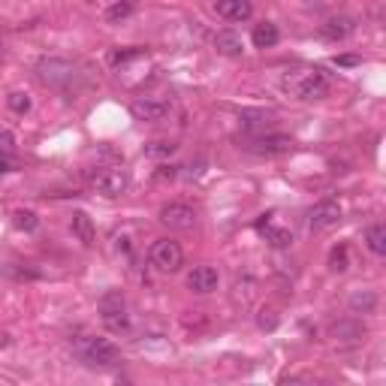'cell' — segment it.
I'll use <instances>...</instances> for the list:
<instances>
[{"label": "cell", "instance_id": "obj_6", "mask_svg": "<svg viewBox=\"0 0 386 386\" xmlns=\"http://www.w3.org/2000/svg\"><path fill=\"white\" fill-rule=\"evenodd\" d=\"M76 64L73 61H66V58H42L37 64V78L42 85H49V88H66V85H73V78H76Z\"/></svg>", "mask_w": 386, "mask_h": 386}, {"label": "cell", "instance_id": "obj_15", "mask_svg": "<svg viewBox=\"0 0 386 386\" xmlns=\"http://www.w3.org/2000/svg\"><path fill=\"white\" fill-rule=\"evenodd\" d=\"M70 233L82 242L85 247H90L97 242V230H94V221L88 218L85 211H73V218H70Z\"/></svg>", "mask_w": 386, "mask_h": 386}, {"label": "cell", "instance_id": "obj_22", "mask_svg": "<svg viewBox=\"0 0 386 386\" xmlns=\"http://www.w3.org/2000/svg\"><path fill=\"white\" fill-rule=\"evenodd\" d=\"M145 52L142 45H130V49H115L109 54V61H112V66H124V64H130V61H139V58H145Z\"/></svg>", "mask_w": 386, "mask_h": 386}, {"label": "cell", "instance_id": "obj_14", "mask_svg": "<svg viewBox=\"0 0 386 386\" xmlns=\"http://www.w3.org/2000/svg\"><path fill=\"white\" fill-rule=\"evenodd\" d=\"M353 30H356V21L350 18V16H332V18H326V25L320 28L323 37H326V40H332V42L347 40Z\"/></svg>", "mask_w": 386, "mask_h": 386}, {"label": "cell", "instance_id": "obj_25", "mask_svg": "<svg viewBox=\"0 0 386 386\" xmlns=\"http://www.w3.org/2000/svg\"><path fill=\"white\" fill-rule=\"evenodd\" d=\"M329 269L332 271H347V245H338V247H332V254H329Z\"/></svg>", "mask_w": 386, "mask_h": 386}, {"label": "cell", "instance_id": "obj_20", "mask_svg": "<svg viewBox=\"0 0 386 386\" xmlns=\"http://www.w3.org/2000/svg\"><path fill=\"white\" fill-rule=\"evenodd\" d=\"M112 251L121 254V257H133L136 242H133V233L127 230V226H121V230L112 233Z\"/></svg>", "mask_w": 386, "mask_h": 386}, {"label": "cell", "instance_id": "obj_10", "mask_svg": "<svg viewBox=\"0 0 386 386\" xmlns=\"http://www.w3.org/2000/svg\"><path fill=\"white\" fill-rule=\"evenodd\" d=\"M293 136H283V133H269V136H254L247 142V148L257 151V154H290L293 151Z\"/></svg>", "mask_w": 386, "mask_h": 386}, {"label": "cell", "instance_id": "obj_21", "mask_svg": "<svg viewBox=\"0 0 386 386\" xmlns=\"http://www.w3.org/2000/svg\"><path fill=\"white\" fill-rule=\"evenodd\" d=\"M13 226L21 233H33L40 226V218H37V211H30V209H16L13 211Z\"/></svg>", "mask_w": 386, "mask_h": 386}, {"label": "cell", "instance_id": "obj_1", "mask_svg": "<svg viewBox=\"0 0 386 386\" xmlns=\"http://www.w3.org/2000/svg\"><path fill=\"white\" fill-rule=\"evenodd\" d=\"M281 88L296 100H323L332 88V78L323 66H296V70L283 73Z\"/></svg>", "mask_w": 386, "mask_h": 386}, {"label": "cell", "instance_id": "obj_18", "mask_svg": "<svg viewBox=\"0 0 386 386\" xmlns=\"http://www.w3.org/2000/svg\"><path fill=\"white\" fill-rule=\"evenodd\" d=\"M350 311L353 314H374L378 311V293L374 290H353L350 293Z\"/></svg>", "mask_w": 386, "mask_h": 386}, {"label": "cell", "instance_id": "obj_9", "mask_svg": "<svg viewBox=\"0 0 386 386\" xmlns=\"http://www.w3.org/2000/svg\"><path fill=\"white\" fill-rule=\"evenodd\" d=\"M338 221H341V206H338L335 199H323V202H317V206L308 211V226H311L314 233L329 230V226H335Z\"/></svg>", "mask_w": 386, "mask_h": 386}, {"label": "cell", "instance_id": "obj_30", "mask_svg": "<svg viewBox=\"0 0 386 386\" xmlns=\"http://www.w3.org/2000/svg\"><path fill=\"white\" fill-rule=\"evenodd\" d=\"M335 64H338V66H356L359 58H356V54H344V58H338Z\"/></svg>", "mask_w": 386, "mask_h": 386}, {"label": "cell", "instance_id": "obj_32", "mask_svg": "<svg viewBox=\"0 0 386 386\" xmlns=\"http://www.w3.org/2000/svg\"><path fill=\"white\" fill-rule=\"evenodd\" d=\"M9 344H13V341H9V335L4 332V329H0V350H4V347H9Z\"/></svg>", "mask_w": 386, "mask_h": 386}, {"label": "cell", "instance_id": "obj_16", "mask_svg": "<svg viewBox=\"0 0 386 386\" xmlns=\"http://www.w3.org/2000/svg\"><path fill=\"white\" fill-rule=\"evenodd\" d=\"M278 40H281V30H278L275 21H259V25H254L251 42L257 49H271V45H278Z\"/></svg>", "mask_w": 386, "mask_h": 386}, {"label": "cell", "instance_id": "obj_24", "mask_svg": "<svg viewBox=\"0 0 386 386\" xmlns=\"http://www.w3.org/2000/svg\"><path fill=\"white\" fill-rule=\"evenodd\" d=\"M175 151H178V145L169 142V139H160V142H148V145H145V154H148V157H172Z\"/></svg>", "mask_w": 386, "mask_h": 386}, {"label": "cell", "instance_id": "obj_29", "mask_svg": "<svg viewBox=\"0 0 386 386\" xmlns=\"http://www.w3.org/2000/svg\"><path fill=\"white\" fill-rule=\"evenodd\" d=\"M178 175V166H160V169H157V178H169V181H172Z\"/></svg>", "mask_w": 386, "mask_h": 386}, {"label": "cell", "instance_id": "obj_5", "mask_svg": "<svg viewBox=\"0 0 386 386\" xmlns=\"http://www.w3.org/2000/svg\"><path fill=\"white\" fill-rule=\"evenodd\" d=\"M148 263L157 271H163V275H175L185 266V251H181V245L172 242V238H157L148 247Z\"/></svg>", "mask_w": 386, "mask_h": 386}, {"label": "cell", "instance_id": "obj_31", "mask_svg": "<svg viewBox=\"0 0 386 386\" xmlns=\"http://www.w3.org/2000/svg\"><path fill=\"white\" fill-rule=\"evenodd\" d=\"M9 169H13V160H9V154H0V175L9 172Z\"/></svg>", "mask_w": 386, "mask_h": 386}, {"label": "cell", "instance_id": "obj_19", "mask_svg": "<svg viewBox=\"0 0 386 386\" xmlns=\"http://www.w3.org/2000/svg\"><path fill=\"white\" fill-rule=\"evenodd\" d=\"M365 245L374 257H383L386 254V226L383 223H371L365 230Z\"/></svg>", "mask_w": 386, "mask_h": 386}, {"label": "cell", "instance_id": "obj_28", "mask_svg": "<svg viewBox=\"0 0 386 386\" xmlns=\"http://www.w3.org/2000/svg\"><path fill=\"white\" fill-rule=\"evenodd\" d=\"M13 148H16L13 133H9V130H0V154H13Z\"/></svg>", "mask_w": 386, "mask_h": 386}, {"label": "cell", "instance_id": "obj_7", "mask_svg": "<svg viewBox=\"0 0 386 386\" xmlns=\"http://www.w3.org/2000/svg\"><path fill=\"white\" fill-rule=\"evenodd\" d=\"M160 223L169 226V230H178V233H187L197 226V211L185 202H172V206H163L160 209Z\"/></svg>", "mask_w": 386, "mask_h": 386}, {"label": "cell", "instance_id": "obj_4", "mask_svg": "<svg viewBox=\"0 0 386 386\" xmlns=\"http://www.w3.org/2000/svg\"><path fill=\"white\" fill-rule=\"evenodd\" d=\"M100 320H103V326L109 329V332H127L130 329V314H127V299H124L121 290H109L103 299H100Z\"/></svg>", "mask_w": 386, "mask_h": 386}, {"label": "cell", "instance_id": "obj_27", "mask_svg": "<svg viewBox=\"0 0 386 386\" xmlns=\"http://www.w3.org/2000/svg\"><path fill=\"white\" fill-rule=\"evenodd\" d=\"M257 323H259V329H266V332H271V329H278V314L275 311H259V317H257Z\"/></svg>", "mask_w": 386, "mask_h": 386}, {"label": "cell", "instance_id": "obj_13", "mask_svg": "<svg viewBox=\"0 0 386 386\" xmlns=\"http://www.w3.org/2000/svg\"><path fill=\"white\" fill-rule=\"evenodd\" d=\"M214 9H218V16L226 18V21H247L254 16L251 0H218Z\"/></svg>", "mask_w": 386, "mask_h": 386}, {"label": "cell", "instance_id": "obj_3", "mask_svg": "<svg viewBox=\"0 0 386 386\" xmlns=\"http://www.w3.org/2000/svg\"><path fill=\"white\" fill-rule=\"evenodd\" d=\"M76 353L90 368H112V365H118V359H121V350L112 344L109 338H94V335L82 338V341L76 344Z\"/></svg>", "mask_w": 386, "mask_h": 386}, {"label": "cell", "instance_id": "obj_8", "mask_svg": "<svg viewBox=\"0 0 386 386\" xmlns=\"http://www.w3.org/2000/svg\"><path fill=\"white\" fill-rule=\"evenodd\" d=\"M169 112H172V106L166 103V100H136V103H130V115L136 121H142V124H157V121H163Z\"/></svg>", "mask_w": 386, "mask_h": 386}, {"label": "cell", "instance_id": "obj_17", "mask_svg": "<svg viewBox=\"0 0 386 386\" xmlns=\"http://www.w3.org/2000/svg\"><path fill=\"white\" fill-rule=\"evenodd\" d=\"M214 49L226 54V58H235V54L245 52V40L233 30H221V33H214Z\"/></svg>", "mask_w": 386, "mask_h": 386}, {"label": "cell", "instance_id": "obj_12", "mask_svg": "<svg viewBox=\"0 0 386 386\" xmlns=\"http://www.w3.org/2000/svg\"><path fill=\"white\" fill-rule=\"evenodd\" d=\"M271 218H275V214H263V218L257 221V230L266 235V242L275 247V251H283V247L293 245V233L283 230V226H275V223H271Z\"/></svg>", "mask_w": 386, "mask_h": 386}, {"label": "cell", "instance_id": "obj_26", "mask_svg": "<svg viewBox=\"0 0 386 386\" xmlns=\"http://www.w3.org/2000/svg\"><path fill=\"white\" fill-rule=\"evenodd\" d=\"M133 9H136V0H121V4H112V6H109L106 18H109V21H121V18H127Z\"/></svg>", "mask_w": 386, "mask_h": 386}, {"label": "cell", "instance_id": "obj_23", "mask_svg": "<svg viewBox=\"0 0 386 386\" xmlns=\"http://www.w3.org/2000/svg\"><path fill=\"white\" fill-rule=\"evenodd\" d=\"M6 106L16 112V115H28L30 112V97L25 94V90H13V94L6 97Z\"/></svg>", "mask_w": 386, "mask_h": 386}, {"label": "cell", "instance_id": "obj_11", "mask_svg": "<svg viewBox=\"0 0 386 386\" xmlns=\"http://www.w3.org/2000/svg\"><path fill=\"white\" fill-rule=\"evenodd\" d=\"M218 283H221V271L214 269V266H193L187 271V290L199 293V296H206V293L218 290Z\"/></svg>", "mask_w": 386, "mask_h": 386}, {"label": "cell", "instance_id": "obj_2", "mask_svg": "<svg viewBox=\"0 0 386 386\" xmlns=\"http://www.w3.org/2000/svg\"><path fill=\"white\" fill-rule=\"evenodd\" d=\"M88 185L90 190H97L100 197H109V199H115L121 197V193H127L130 187V175H127V169H124L121 163H100V166H90L88 172Z\"/></svg>", "mask_w": 386, "mask_h": 386}]
</instances>
